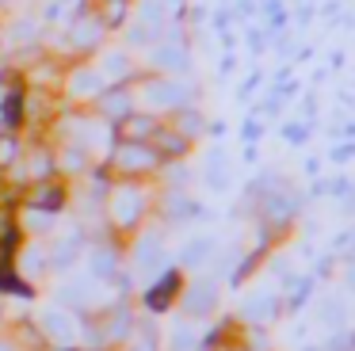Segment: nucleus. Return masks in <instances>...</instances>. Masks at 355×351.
Returning a JSON list of instances; mask_svg holds the SVG:
<instances>
[{
	"instance_id": "f257e3e1",
	"label": "nucleus",
	"mask_w": 355,
	"mask_h": 351,
	"mask_svg": "<svg viewBox=\"0 0 355 351\" xmlns=\"http://www.w3.org/2000/svg\"><path fill=\"white\" fill-rule=\"evenodd\" d=\"M214 309V282H195L191 294H187V313L191 317H207Z\"/></svg>"
},
{
	"instance_id": "f03ea898",
	"label": "nucleus",
	"mask_w": 355,
	"mask_h": 351,
	"mask_svg": "<svg viewBox=\"0 0 355 351\" xmlns=\"http://www.w3.org/2000/svg\"><path fill=\"white\" fill-rule=\"evenodd\" d=\"M42 325H46V332L54 336L58 343H69L73 340V325H69V317H65V313H58V309L42 313Z\"/></svg>"
},
{
	"instance_id": "7ed1b4c3",
	"label": "nucleus",
	"mask_w": 355,
	"mask_h": 351,
	"mask_svg": "<svg viewBox=\"0 0 355 351\" xmlns=\"http://www.w3.org/2000/svg\"><path fill=\"white\" fill-rule=\"evenodd\" d=\"M119 164H123L126 172H130V168H134V172H141V168L153 164V153H146V149H138V145H130V149L119 153Z\"/></svg>"
},
{
	"instance_id": "20e7f679",
	"label": "nucleus",
	"mask_w": 355,
	"mask_h": 351,
	"mask_svg": "<svg viewBox=\"0 0 355 351\" xmlns=\"http://www.w3.org/2000/svg\"><path fill=\"white\" fill-rule=\"evenodd\" d=\"M115 214H119V221H134V218H138V195L130 198L123 191V195L115 198Z\"/></svg>"
},
{
	"instance_id": "39448f33",
	"label": "nucleus",
	"mask_w": 355,
	"mask_h": 351,
	"mask_svg": "<svg viewBox=\"0 0 355 351\" xmlns=\"http://www.w3.org/2000/svg\"><path fill=\"white\" fill-rule=\"evenodd\" d=\"M172 286H176V275H164V286L149 290V305H153V309H164V302H168Z\"/></svg>"
},
{
	"instance_id": "423d86ee",
	"label": "nucleus",
	"mask_w": 355,
	"mask_h": 351,
	"mask_svg": "<svg viewBox=\"0 0 355 351\" xmlns=\"http://www.w3.org/2000/svg\"><path fill=\"white\" fill-rule=\"evenodd\" d=\"M153 99H161V103H184V88H176V84H157Z\"/></svg>"
},
{
	"instance_id": "0eeeda50",
	"label": "nucleus",
	"mask_w": 355,
	"mask_h": 351,
	"mask_svg": "<svg viewBox=\"0 0 355 351\" xmlns=\"http://www.w3.org/2000/svg\"><path fill=\"white\" fill-rule=\"evenodd\" d=\"M248 317H256V320H268L271 313H275V302H271V298H256V302H248Z\"/></svg>"
},
{
	"instance_id": "6e6552de",
	"label": "nucleus",
	"mask_w": 355,
	"mask_h": 351,
	"mask_svg": "<svg viewBox=\"0 0 355 351\" xmlns=\"http://www.w3.org/2000/svg\"><path fill=\"white\" fill-rule=\"evenodd\" d=\"M157 61H161L164 69H184V53H180L176 46H168V50H161V53H157Z\"/></svg>"
},
{
	"instance_id": "1a4fd4ad",
	"label": "nucleus",
	"mask_w": 355,
	"mask_h": 351,
	"mask_svg": "<svg viewBox=\"0 0 355 351\" xmlns=\"http://www.w3.org/2000/svg\"><path fill=\"white\" fill-rule=\"evenodd\" d=\"M210 252V241H195V244H187V252H184V259L187 264H202V256Z\"/></svg>"
},
{
	"instance_id": "9d476101",
	"label": "nucleus",
	"mask_w": 355,
	"mask_h": 351,
	"mask_svg": "<svg viewBox=\"0 0 355 351\" xmlns=\"http://www.w3.org/2000/svg\"><path fill=\"white\" fill-rule=\"evenodd\" d=\"M146 130H153V122H149V119H130V122H126V137H141Z\"/></svg>"
},
{
	"instance_id": "9b49d317",
	"label": "nucleus",
	"mask_w": 355,
	"mask_h": 351,
	"mask_svg": "<svg viewBox=\"0 0 355 351\" xmlns=\"http://www.w3.org/2000/svg\"><path fill=\"white\" fill-rule=\"evenodd\" d=\"M73 252H77V244H73V241H62V244H58V264H69Z\"/></svg>"
},
{
	"instance_id": "f8f14e48",
	"label": "nucleus",
	"mask_w": 355,
	"mask_h": 351,
	"mask_svg": "<svg viewBox=\"0 0 355 351\" xmlns=\"http://www.w3.org/2000/svg\"><path fill=\"white\" fill-rule=\"evenodd\" d=\"M12 157H16V142H12V137H0V164L12 160Z\"/></svg>"
},
{
	"instance_id": "ddd939ff",
	"label": "nucleus",
	"mask_w": 355,
	"mask_h": 351,
	"mask_svg": "<svg viewBox=\"0 0 355 351\" xmlns=\"http://www.w3.org/2000/svg\"><path fill=\"white\" fill-rule=\"evenodd\" d=\"M324 320H329V325H336V320H340V305L336 302H324Z\"/></svg>"
},
{
	"instance_id": "4468645a",
	"label": "nucleus",
	"mask_w": 355,
	"mask_h": 351,
	"mask_svg": "<svg viewBox=\"0 0 355 351\" xmlns=\"http://www.w3.org/2000/svg\"><path fill=\"white\" fill-rule=\"evenodd\" d=\"M176 351H187V328H176Z\"/></svg>"
},
{
	"instance_id": "2eb2a0df",
	"label": "nucleus",
	"mask_w": 355,
	"mask_h": 351,
	"mask_svg": "<svg viewBox=\"0 0 355 351\" xmlns=\"http://www.w3.org/2000/svg\"><path fill=\"white\" fill-rule=\"evenodd\" d=\"M352 351H355V340H352Z\"/></svg>"
},
{
	"instance_id": "dca6fc26",
	"label": "nucleus",
	"mask_w": 355,
	"mask_h": 351,
	"mask_svg": "<svg viewBox=\"0 0 355 351\" xmlns=\"http://www.w3.org/2000/svg\"><path fill=\"white\" fill-rule=\"evenodd\" d=\"M0 351H8V348H0Z\"/></svg>"
}]
</instances>
